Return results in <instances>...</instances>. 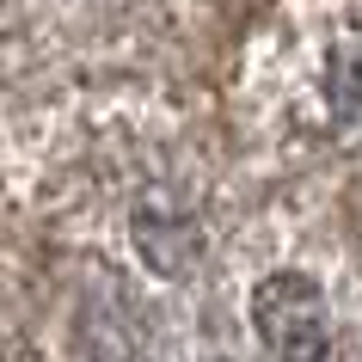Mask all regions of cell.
Wrapping results in <instances>:
<instances>
[{"label":"cell","mask_w":362,"mask_h":362,"mask_svg":"<svg viewBox=\"0 0 362 362\" xmlns=\"http://www.w3.org/2000/svg\"><path fill=\"white\" fill-rule=\"evenodd\" d=\"M252 325L276 362H325L332 356V320L313 276H264L252 288Z\"/></svg>","instance_id":"1"}]
</instances>
